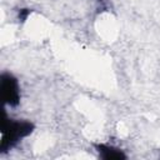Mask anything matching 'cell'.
Masks as SVG:
<instances>
[{
    "instance_id": "1",
    "label": "cell",
    "mask_w": 160,
    "mask_h": 160,
    "mask_svg": "<svg viewBox=\"0 0 160 160\" xmlns=\"http://www.w3.org/2000/svg\"><path fill=\"white\" fill-rule=\"evenodd\" d=\"M34 131V124L28 120H15L4 116L1 128V142L0 152L11 150L21 139L29 136Z\"/></svg>"
},
{
    "instance_id": "3",
    "label": "cell",
    "mask_w": 160,
    "mask_h": 160,
    "mask_svg": "<svg viewBox=\"0 0 160 160\" xmlns=\"http://www.w3.org/2000/svg\"><path fill=\"white\" fill-rule=\"evenodd\" d=\"M96 150L99 152V156L105 160H120V159H126V155L118 148L112 145H106V144H100L96 145Z\"/></svg>"
},
{
    "instance_id": "4",
    "label": "cell",
    "mask_w": 160,
    "mask_h": 160,
    "mask_svg": "<svg viewBox=\"0 0 160 160\" xmlns=\"http://www.w3.org/2000/svg\"><path fill=\"white\" fill-rule=\"evenodd\" d=\"M30 14H31V10H30V9H20V10L18 11V19H19V21L24 22V21L29 18Z\"/></svg>"
},
{
    "instance_id": "2",
    "label": "cell",
    "mask_w": 160,
    "mask_h": 160,
    "mask_svg": "<svg viewBox=\"0 0 160 160\" xmlns=\"http://www.w3.org/2000/svg\"><path fill=\"white\" fill-rule=\"evenodd\" d=\"M1 99L8 106H16L20 102V85L18 79L10 72H2L0 76Z\"/></svg>"
}]
</instances>
